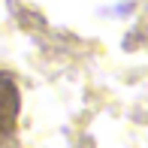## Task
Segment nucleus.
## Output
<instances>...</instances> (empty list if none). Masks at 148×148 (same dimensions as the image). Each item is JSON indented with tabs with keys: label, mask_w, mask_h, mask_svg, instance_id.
Returning <instances> with one entry per match:
<instances>
[{
	"label": "nucleus",
	"mask_w": 148,
	"mask_h": 148,
	"mask_svg": "<svg viewBox=\"0 0 148 148\" xmlns=\"http://www.w3.org/2000/svg\"><path fill=\"white\" fill-rule=\"evenodd\" d=\"M18 112H21V94H18V85H15V79H12L9 73L0 70V142L15 133Z\"/></svg>",
	"instance_id": "obj_1"
}]
</instances>
